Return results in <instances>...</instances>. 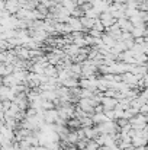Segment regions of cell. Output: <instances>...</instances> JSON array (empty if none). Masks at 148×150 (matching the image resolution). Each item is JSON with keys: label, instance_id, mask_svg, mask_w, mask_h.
<instances>
[{"label": "cell", "instance_id": "obj_2", "mask_svg": "<svg viewBox=\"0 0 148 150\" xmlns=\"http://www.w3.org/2000/svg\"><path fill=\"white\" fill-rule=\"evenodd\" d=\"M68 150H77V149H76V146H73V147H70Z\"/></svg>", "mask_w": 148, "mask_h": 150}, {"label": "cell", "instance_id": "obj_3", "mask_svg": "<svg viewBox=\"0 0 148 150\" xmlns=\"http://www.w3.org/2000/svg\"><path fill=\"white\" fill-rule=\"evenodd\" d=\"M58 150H68V149H64V147H60Z\"/></svg>", "mask_w": 148, "mask_h": 150}, {"label": "cell", "instance_id": "obj_1", "mask_svg": "<svg viewBox=\"0 0 148 150\" xmlns=\"http://www.w3.org/2000/svg\"><path fill=\"white\" fill-rule=\"evenodd\" d=\"M135 150H148V146H140V147H135Z\"/></svg>", "mask_w": 148, "mask_h": 150}]
</instances>
